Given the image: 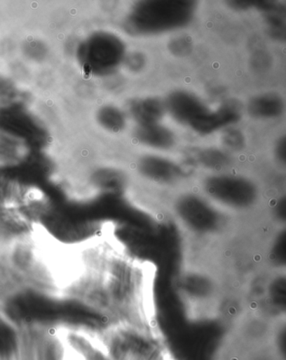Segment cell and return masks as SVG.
<instances>
[{
  "mask_svg": "<svg viewBox=\"0 0 286 360\" xmlns=\"http://www.w3.org/2000/svg\"><path fill=\"white\" fill-rule=\"evenodd\" d=\"M186 161L193 169L196 166H202L205 169L219 173L231 165L232 158L224 149L207 148L198 150Z\"/></svg>",
  "mask_w": 286,
  "mask_h": 360,
  "instance_id": "7c38bea8",
  "label": "cell"
},
{
  "mask_svg": "<svg viewBox=\"0 0 286 360\" xmlns=\"http://www.w3.org/2000/svg\"><path fill=\"white\" fill-rule=\"evenodd\" d=\"M222 144L227 152H239L245 148L246 139L245 135L236 128H228L222 135Z\"/></svg>",
  "mask_w": 286,
  "mask_h": 360,
  "instance_id": "2e32d148",
  "label": "cell"
},
{
  "mask_svg": "<svg viewBox=\"0 0 286 360\" xmlns=\"http://www.w3.org/2000/svg\"><path fill=\"white\" fill-rule=\"evenodd\" d=\"M266 270L285 269V226H275L266 248Z\"/></svg>",
  "mask_w": 286,
  "mask_h": 360,
  "instance_id": "4fadbf2b",
  "label": "cell"
},
{
  "mask_svg": "<svg viewBox=\"0 0 286 360\" xmlns=\"http://www.w3.org/2000/svg\"><path fill=\"white\" fill-rule=\"evenodd\" d=\"M240 118V107L236 102L229 101L212 112L208 110L202 117L195 120L190 126L196 134L206 136L213 134L222 128L233 125Z\"/></svg>",
  "mask_w": 286,
  "mask_h": 360,
  "instance_id": "ba28073f",
  "label": "cell"
},
{
  "mask_svg": "<svg viewBox=\"0 0 286 360\" xmlns=\"http://www.w3.org/2000/svg\"><path fill=\"white\" fill-rule=\"evenodd\" d=\"M165 106V110H168L175 120L189 126L208 111L198 97L185 90L170 93L166 98Z\"/></svg>",
  "mask_w": 286,
  "mask_h": 360,
  "instance_id": "52a82bcc",
  "label": "cell"
},
{
  "mask_svg": "<svg viewBox=\"0 0 286 360\" xmlns=\"http://www.w3.org/2000/svg\"><path fill=\"white\" fill-rule=\"evenodd\" d=\"M134 136L139 144L161 151L172 149L177 143L173 131L159 123L139 126L135 131Z\"/></svg>",
  "mask_w": 286,
  "mask_h": 360,
  "instance_id": "9c48e42d",
  "label": "cell"
},
{
  "mask_svg": "<svg viewBox=\"0 0 286 360\" xmlns=\"http://www.w3.org/2000/svg\"><path fill=\"white\" fill-rule=\"evenodd\" d=\"M168 209L179 229L199 242L222 237L229 231L233 218L199 192L181 193L170 201Z\"/></svg>",
  "mask_w": 286,
  "mask_h": 360,
  "instance_id": "7a4b0ae2",
  "label": "cell"
},
{
  "mask_svg": "<svg viewBox=\"0 0 286 360\" xmlns=\"http://www.w3.org/2000/svg\"><path fill=\"white\" fill-rule=\"evenodd\" d=\"M177 290L187 316L198 321L220 319L225 302L233 295L219 269L191 261L179 271Z\"/></svg>",
  "mask_w": 286,
  "mask_h": 360,
  "instance_id": "6da1fadb",
  "label": "cell"
},
{
  "mask_svg": "<svg viewBox=\"0 0 286 360\" xmlns=\"http://www.w3.org/2000/svg\"><path fill=\"white\" fill-rule=\"evenodd\" d=\"M15 348V333L6 326L0 325V354H10Z\"/></svg>",
  "mask_w": 286,
  "mask_h": 360,
  "instance_id": "ac0fdd59",
  "label": "cell"
},
{
  "mask_svg": "<svg viewBox=\"0 0 286 360\" xmlns=\"http://www.w3.org/2000/svg\"><path fill=\"white\" fill-rule=\"evenodd\" d=\"M196 11V3L191 0L139 1L132 7L123 27L131 36L156 35L186 27Z\"/></svg>",
  "mask_w": 286,
  "mask_h": 360,
  "instance_id": "3957f363",
  "label": "cell"
},
{
  "mask_svg": "<svg viewBox=\"0 0 286 360\" xmlns=\"http://www.w3.org/2000/svg\"><path fill=\"white\" fill-rule=\"evenodd\" d=\"M285 136H281L277 140L274 147V156L278 164L285 165Z\"/></svg>",
  "mask_w": 286,
  "mask_h": 360,
  "instance_id": "ffe728a7",
  "label": "cell"
},
{
  "mask_svg": "<svg viewBox=\"0 0 286 360\" xmlns=\"http://www.w3.org/2000/svg\"><path fill=\"white\" fill-rule=\"evenodd\" d=\"M285 111V101L280 94L266 93L252 98L247 104V112L256 119H275Z\"/></svg>",
  "mask_w": 286,
  "mask_h": 360,
  "instance_id": "30bf717a",
  "label": "cell"
},
{
  "mask_svg": "<svg viewBox=\"0 0 286 360\" xmlns=\"http://www.w3.org/2000/svg\"><path fill=\"white\" fill-rule=\"evenodd\" d=\"M130 112L139 126L157 124L165 112V103L156 98H143L132 101Z\"/></svg>",
  "mask_w": 286,
  "mask_h": 360,
  "instance_id": "8fae6325",
  "label": "cell"
},
{
  "mask_svg": "<svg viewBox=\"0 0 286 360\" xmlns=\"http://www.w3.org/2000/svg\"><path fill=\"white\" fill-rule=\"evenodd\" d=\"M186 162H179L170 158L144 154L136 162V170L144 179L160 186L173 187L181 183L193 171Z\"/></svg>",
  "mask_w": 286,
  "mask_h": 360,
  "instance_id": "5b68a950",
  "label": "cell"
},
{
  "mask_svg": "<svg viewBox=\"0 0 286 360\" xmlns=\"http://www.w3.org/2000/svg\"><path fill=\"white\" fill-rule=\"evenodd\" d=\"M145 63H147V59L142 53H131L126 58V66L132 72L142 70Z\"/></svg>",
  "mask_w": 286,
  "mask_h": 360,
  "instance_id": "d6986e66",
  "label": "cell"
},
{
  "mask_svg": "<svg viewBox=\"0 0 286 360\" xmlns=\"http://www.w3.org/2000/svg\"><path fill=\"white\" fill-rule=\"evenodd\" d=\"M169 49L177 57L184 58L192 51V41L186 37L175 38L170 42Z\"/></svg>",
  "mask_w": 286,
  "mask_h": 360,
  "instance_id": "e0dca14e",
  "label": "cell"
},
{
  "mask_svg": "<svg viewBox=\"0 0 286 360\" xmlns=\"http://www.w3.org/2000/svg\"><path fill=\"white\" fill-rule=\"evenodd\" d=\"M125 56V44L112 34H97L88 42V64L95 74H111L121 65Z\"/></svg>",
  "mask_w": 286,
  "mask_h": 360,
  "instance_id": "8992f818",
  "label": "cell"
},
{
  "mask_svg": "<svg viewBox=\"0 0 286 360\" xmlns=\"http://www.w3.org/2000/svg\"><path fill=\"white\" fill-rule=\"evenodd\" d=\"M202 194L230 217L253 215L262 207L261 192L253 179L243 175L217 173L205 177Z\"/></svg>",
  "mask_w": 286,
  "mask_h": 360,
  "instance_id": "277c9868",
  "label": "cell"
},
{
  "mask_svg": "<svg viewBox=\"0 0 286 360\" xmlns=\"http://www.w3.org/2000/svg\"><path fill=\"white\" fill-rule=\"evenodd\" d=\"M266 24L273 38L285 40V8L280 4H273L266 12Z\"/></svg>",
  "mask_w": 286,
  "mask_h": 360,
  "instance_id": "5bb4252c",
  "label": "cell"
},
{
  "mask_svg": "<svg viewBox=\"0 0 286 360\" xmlns=\"http://www.w3.org/2000/svg\"><path fill=\"white\" fill-rule=\"evenodd\" d=\"M98 119L106 129L112 132H121L126 126L125 115L121 110L113 106H107L100 110Z\"/></svg>",
  "mask_w": 286,
  "mask_h": 360,
  "instance_id": "9a60e30c",
  "label": "cell"
}]
</instances>
